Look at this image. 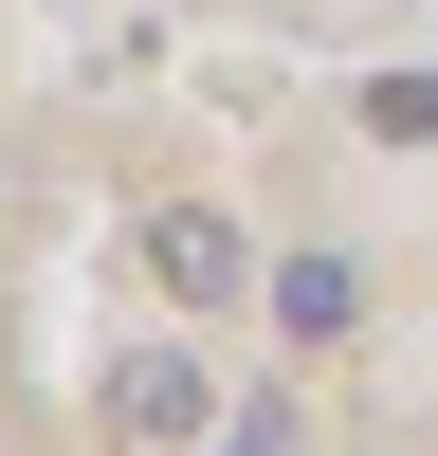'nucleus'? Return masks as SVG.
Masks as SVG:
<instances>
[{"instance_id":"nucleus-4","label":"nucleus","mask_w":438,"mask_h":456,"mask_svg":"<svg viewBox=\"0 0 438 456\" xmlns=\"http://www.w3.org/2000/svg\"><path fill=\"white\" fill-rule=\"evenodd\" d=\"M165 292H238V238L219 219H165Z\"/></svg>"},{"instance_id":"nucleus-1","label":"nucleus","mask_w":438,"mask_h":456,"mask_svg":"<svg viewBox=\"0 0 438 456\" xmlns=\"http://www.w3.org/2000/svg\"><path fill=\"white\" fill-rule=\"evenodd\" d=\"M256 292H274V329H292V347H328V329L365 311V274H347V256H274Z\"/></svg>"},{"instance_id":"nucleus-2","label":"nucleus","mask_w":438,"mask_h":456,"mask_svg":"<svg viewBox=\"0 0 438 456\" xmlns=\"http://www.w3.org/2000/svg\"><path fill=\"white\" fill-rule=\"evenodd\" d=\"M365 146H438V73H420V55L365 73Z\"/></svg>"},{"instance_id":"nucleus-3","label":"nucleus","mask_w":438,"mask_h":456,"mask_svg":"<svg viewBox=\"0 0 438 456\" xmlns=\"http://www.w3.org/2000/svg\"><path fill=\"white\" fill-rule=\"evenodd\" d=\"M182 420H201V365L165 347V365H146V384H128V438H182Z\"/></svg>"}]
</instances>
